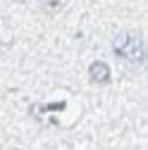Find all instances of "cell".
<instances>
[{
  "instance_id": "cell-1",
  "label": "cell",
  "mask_w": 148,
  "mask_h": 150,
  "mask_svg": "<svg viewBox=\"0 0 148 150\" xmlns=\"http://www.w3.org/2000/svg\"><path fill=\"white\" fill-rule=\"evenodd\" d=\"M115 50L124 60H134V62L143 60V45H141V36L139 33H124L122 41H117Z\"/></svg>"
},
{
  "instance_id": "cell-3",
  "label": "cell",
  "mask_w": 148,
  "mask_h": 150,
  "mask_svg": "<svg viewBox=\"0 0 148 150\" xmlns=\"http://www.w3.org/2000/svg\"><path fill=\"white\" fill-rule=\"evenodd\" d=\"M41 3H43V7H46V10H60L65 0H41Z\"/></svg>"
},
{
  "instance_id": "cell-2",
  "label": "cell",
  "mask_w": 148,
  "mask_h": 150,
  "mask_svg": "<svg viewBox=\"0 0 148 150\" xmlns=\"http://www.w3.org/2000/svg\"><path fill=\"white\" fill-rule=\"evenodd\" d=\"M91 81L93 83H107L110 81V69L103 64V62H96V64H91Z\"/></svg>"
}]
</instances>
